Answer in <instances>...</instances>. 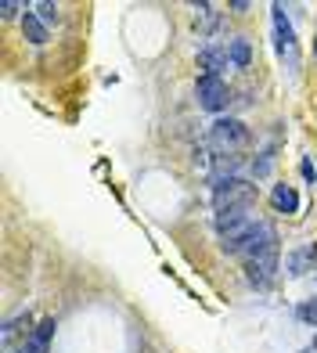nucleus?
<instances>
[{
  "mask_svg": "<svg viewBox=\"0 0 317 353\" xmlns=\"http://www.w3.org/2000/svg\"><path fill=\"white\" fill-rule=\"evenodd\" d=\"M299 321H307V325H314L317 328V299H307V303H299Z\"/></svg>",
  "mask_w": 317,
  "mask_h": 353,
  "instance_id": "16",
  "label": "nucleus"
},
{
  "mask_svg": "<svg viewBox=\"0 0 317 353\" xmlns=\"http://www.w3.org/2000/svg\"><path fill=\"white\" fill-rule=\"evenodd\" d=\"M209 141H213V148H216V155H234V152H242L245 144L252 141V134H249V126L242 123V119H216L213 126H209Z\"/></svg>",
  "mask_w": 317,
  "mask_h": 353,
  "instance_id": "2",
  "label": "nucleus"
},
{
  "mask_svg": "<svg viewBox=\"0 0 317 353\" xmlns=\"http://www.w3.org/2000/svg\"><path fill=\"white\" fill-rule=\"evenodd\" d=\"M216 22H220V14L213 4H195V29L198 33H213Z\"/></svg>",
  "mask_w": 317,
  "mask_h": 353,
  "instance_id": "13",
  "label": "nucleus"
},
{
  "mask_svg": "<svg viewBox=\"0 0 317 353\" xmlns=\"http://www.w3.org/2000/svg\"><path fill=\"white\" fill-rule=\"evenodd\" d=\"M278 278V245L263 249L260 256H252V260H245V281L252 288H271Z\"/></svg>",
  "mask_w": 317,
  "mask_h": 353,
  "instance_id": "5",
  "label": "nucleus"
},
{
  "mask_svg": "<svg viewBox=\"0 0 317 353\" xmlns=\"http://www.w3.org/2000/svg\"><path fill=\"white\" fill-rule=\"evenodd\" d=\"M19 11H29V8L19 4V0H4V4H0V19H14Z\"/></svg>",
  "mask_w": 317,
  "mask_h": 353,
  "instance_id": "17",
  "label": "nucleus"
},
{
  "mask_svg": "<svg viewBox=\"0 0 317 353\" xmlns=\"http://www.w3.org/2000/svg\"><path fill=\"white\" fill-rule=\"evenodd\" d=\"M271 245H278V234H274V228L267 220H256L252 228L238 238L234 245H224V252H231V256H242V260H252V256H260L263 249H271Z\"/></svg>",
  "mask_w": 317,
  "mask_h": 353,
  "instance_id": "3",
  "label": "nucleus"
},
{
  "mask_svg": "<svg viewBox=\"0 0 317 353\" xmlns=\"http://www.w3.org/2000/svg\"><path fill=\"white\" fill-rule=\"evenodd\" d=\"M271 205L278 213H296L299 210V195H296V188L292 184H278L271 191Z\"/></svg>",
  "mask_w": 317,
  "mask_h": 353,
  "instance_id": "11",
  "label": "nucleus"
},
{
  "mask_svg": "<svg viewBox=\"0 0 317 353\" xmlns=\"http://www.w3.org/2000/svg\"><path fill=\"white\" fill-rule=\"evenodd\" d=\"M303 353H317V350H314V346H307V350H303Z\"/></svg>",
  "mask_w": 317,
  "mask_h": 353,
  "instance_id": "18",
  "label": "nucleus"
},
{
  "mask_svg": "<svg viewBox=\"0 0 317 353\" xmlns=\"http://www.w3.org/2000/svg\"><path fill=\"white\" fill-rule=\"evenodd\" d=\"M227 58H231V69H249V61H252V47L245 37H231L227 43Z\"/></svg>",
  "mask_w": 317,
  "mask_h": 353,
  "instance_id": "10",
  "label": "nucleus"
},
{
  "mask_svg": "<svg viewBox=\"0 0 317 353\" xmlns=\"http://www.w3.org/2000/svg\"><path fill=\"white\" fill-rule=\"evenodd\" d=\"M29 11H33L43 26H58V19H61V14H58V4H51V0H37V4L29 8Z\"/></svg>",
  "mask_w": 317,
  "mask_h": 353,
  "instance_id": "14",
  "label": "nucleus"
},
{
  "mask_svg": "<svg viewBox=\"0 0 317 353\" xmlns=\"http://www.w3.org/2000/svg\"><path fill=\"white\" fill-rule=\"evenodd\" d=\"M252 199H256V184L245 181V176H231V181L213 184V210H249Z\"/></svg>",
  "mask_w": 317,
  "mask_h": 353,
  "instance_id": "1",
  "label": "nucleus"
},
{
  "mask_svg": "<svg viewBox=\"0 0 317 353\" xmlns=\"http://www.w3.org/2000/svg\"><path fill=\"white\" fill-rule=\"evenodd\" d=\"M314 51H317V40H314Z\"/></svg>",
  "mask_w": 317,
  "mask_h": 353,
  "instance_id": "19",
  "label": "nucleus"
},
{
  "mask_svg": "<svg viewBox=\"0 0 317 353\" xmlns=\"http://www.w3.org/2000/svg\"><path fill=\"white\" fill-rule=\"evenodd\" d=\"M198 65L205 69L202 76H220L224 69H231L227 47H216V43H202V47H198Z\"/></svg>",
  "mask_w": 317,
  "mask_h": 353,
  "instance_id": "9",
  "label": "nucleus"
},
{
  "mask_svg": "<svg viewBox=\"0 0 317 353\" xmlns=\"http://www.w3.org/2000/svg\"><path fill=\"white\" fill-rule=\"evenodd\" d=\"M310 270H317V242H303L285 256V274L289 278H307Z\"/></svg>",
  "mask_w": 317,
  "mask_h": 353,
  "instance_id": "8",
  "label": "nucleus"
},
{
  "mask_svg": "<svg viewBox=\"0 0 317 353\" xmlns=\"http://www.w3.org/2000/svg\"><path fill=\"white\" fill-rule=\"evenodd\" d=\"M252 223H256V216H252L249 210H224L216 213V234H220V245H234L238 238H242Z\"/></svg>",
  "mask_w": 317,
  "mask_h": 353,
  "instance_id": "6",
  "label": "nucleus"
},
{
  "mask_svg": "<svg viewBox=\"0 0 317 353\" xmlns=\"http://www.w3.org/2000/svg\"><path fill=\"white\" fill-rule=\"evenodd\" d=\"M22 37H25L29 43H37V47L47 43V26L37 19L33 11H25V14H22Z\"/></svg>",
  "mask_w": 317,
  "mask_h": 353,
  "instance_id": "12",
  "label": "nucleus"
},
{
  "mask_svg": "<svg viewBox=\"0 0 317 353\" xmlns=\"http://www.w3.org/2000/svg\"><path fill=\"white\" fill-rule=\"evenodd\" d=\"M29 335H33L37 343H43V346H51V335H54V317H47V321H40V325H37L33 332H29Z\"/></svg>",
  "mask_w": 317,
  "mask_h": 353,
  "instance_id": "15",
  "label": "nucleus"
},
{
  "mask_svg": "<svg viewBox=\"0 0 317 353\" xmlns=\"http://www.w3.org/2000/svg\"><path fill=\"white\" fill-rule=\"evenodd\" d=\"M195 101H198V108H205V112H224L227 101H231V87H227L220 76H198Z\"/></svg>",
  "mask_w": 317,
  "mask_h": 353,
  "instance_id": "4",
  "label": "nucleus"
},
{
  "mask_svg": "<svg viewBox=\"0 0 317 353\" xmlns=\"http://www.w3.org/2000/svg\"><path fill=\"white\" fill-rule=\"evenodd\" d=\"M271 14H274V40H278V54H281V58L296 69V65H299V43H296V33H292V22L285 19V8H281V4H271Z\"/></svg>",
  "mask_w": 317,
  "mask_h": 353,
  "instance_id": "7",
  "label": "nucleus"
}]
</instances>
